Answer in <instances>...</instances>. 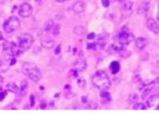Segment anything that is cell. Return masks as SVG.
Masks as SVG:
<instances>
[{
  "mask_svg": "<svg viewBox=\"0 0 159 116\" xmlns=\"http://www.w3.org/2000/svg\"><path fill=\"white\" fill-rule=\"evenodd\" d=\"M92 82L95 88L101 91L108 90L111 85V78L103 70L95 72L92 78Z\"/></svg>",
  "mask_w": 159,
  "mask_h": 116,
  "instance_id": "1",
  "label": "cell"
},
{
  "mask_svg": "<svg viewBox=\"0 0 159 116\" xmlns=\"http://www.w3.org/2000/svg\"><path fill=\"white\" fill-rule=\"evenodd\" d=\"M24 75L34 82H38L42 78V72L38 65L32 62H25L22 66Z\"/></svg>",
  "mask_w": 159,
  "mask_h": 116,
  "instance_id": "2",
  "label": "cell"
},
{
  "mask_svg": "<svg viewBox=\"0 0 159 116\" xmlns=\"http://www.w3.org/2000/svg\"><path fill=\"white\" fill-rule=\"evenodd\" d=\"M117 38L119 43L127 46L134 40V36L128 28L123 27L118 33Z\"/></svg>",
  "mask_w": 159,
  "mask_h": 116,
  "instance_id": "3",
  "label": "cell"
},
{
  "mask_svg": "<svg viewBox=\"0 0 159 116\" xmlns=\"http://www.w3.org/2000/svg\"><path fill=\"white\" fill-rule=\"evenodd\" d=\"M34 42L33 36L28 33H24L20 35L18 39V48L22 52L28 50Z\"/></svg>",
  "mask_w": 159,
  "mask_h": 116,
  "instance_id": "4",
  "label": "cell"
},
{
  "mask_svg": "<svg viewBox=\"0 0 159 116\" xmlns=\"http://www.w3.org/2000/svg\"><path fill=\"white\" fill-rule=\"evenodd\" d=\"M20 20L16 16H12L7 19L3 24V29L7 33H11L17 31L20 28Z\"/></svg>",
  "mask_w": 159,
  "mask_h": 116,
  "instance_id": "5",
  "label": "cell"
},
{
  "mask_svg": "<svg viewBox=\"0 0 159 116\" xmlns=\"http://www.w3.org/2000/svg\"><path fill=\"white\" fill-rule=\"evenodd\" d=\"M33 8L30 4L27 2L23 3L18 10V14L22 18H28L32 14Z\"/></svg>",
  "mask_w": 159,
  "mask_h": 116,
  "instance_id": "6",
  "label": "cell"
},
{
  "mask_svg": "<svg viewBox=\"0 0 159 116\" xmlns=\"http://www.w3.org/2000/svg\"><path fill=\"white\" fill-rule=\"evenodd\" d=\"M87 66V63L84 57L80 56L77 58L75 63V69L78 71L81 72H84L86 70Z\"/></svg>",
  "mask_w": 159,
  "mask_h": 116,
  "instance_id": "7",
  "label": "cell"
},
{
  "mask_svg": "<svg viewBox=\"0 0 159 116\" xmlns=\"http://www.w3.org/2000/svg\"><path fill=\"white\" fill-rule=\"evenodd\" d=\"M40 44L43 47L46 49H51L54 46V41L49 36H44L40 39Z\"/></svg>",
  "mask_w": 159,
  "mask_h": 116,
  "instance_id": "8",
  "label": "cell"
},
{
  "mask_svg": "<svg viewBox=\"0 0 159 116\" xmlns=\"http://www.w3.org/2000/svg\"><path fill=\"white\" fill-rule=\"evenodd\" d=\"M109 36L108 33H102L99 35L97 40V45L101 49L105 48L109 40Z\"/></svg>",
  "mask_w": 159,
  "mask_h": 116,
  "instance_id": "9",
  "label": "cell"
},
{
  "mask_svg": "<svg viewBox=\"0 0 159 116\" xmlns=\"http://www.w3.org/2000/svg\"><path fill=\"white\" fill-rule=\"evenodd\" d=\"M147 28L153 33H159V26L157 22L153 18H150L146 23Z\"/></svg>",
  "mask_w": 159,
  "mask_h": 116,
  "instance_id": "10",
  "label": "cell"
},
{
  "mask_svg": "<svg viewBox=\"0 0 159 116\" xmlns=\"http://www.w3.org/2000/svg\"><path fill=\"white\" fill-rule=\"evenodd\" d=\"M86 8V5L83 2L79 1L75 2L72 6V10L75 13H81L84 12Z\"/></svg>",
  "mask_w": 159,
  "mask_h": 116,
  "instance_id": "11",
  "label": "cell"
},
{
  "mask_svg": "<svg viewBox=\"0 0 159 116\" xmlns=\"http://www.w3.org/2000/svg\"><path fill=\"white\" fill-rule=\"evenodd\" d=\"M29 84L27 81L24 79L22 81L20 84V89H19V94L22 96H24L26 95L28 90Z\"/></svg>",
  "mask_w": 159,
  "mask_h": 116,
  "instance_id": "12",
  "label": "cell"
},
{
  "mask_svg": "<svg viewBox=\"0 0 159 116\" xmlns=\"http://www.w3.org/2000/svg\"><path fill=\"white\" fill-rule=\"evenodd\" d=\"M135 46L138 50H143L146 45V40L143 37H139L135 40Z\"/></svg>",
  "mask_w": 159,
  "mask_h": 116,
  "instance_id": "13",
  "label": "cell"
},
{
  "mask_svg": "<svg viewBox=\"0 0 159 116\" xmlns=\"http://www.w3.org/2000/svg\"><path fill=\"white\" fill-rule=\"evenodd\" d=\"M126 46L119 43V44H112L111 45L110 49L116 53H121V52L126 49Z\"/></svg>",
  "mask_w": 159,
  "mask_h": 116,
  "instance_id": "14",
  "label": "cell"
},
{
  "mask_svg": "<svg viewBox=\"0 0 159 116\" xmlns=\"http://www.w3.org/2000/svg\"><path fill=\"white\" fill-rule=\"evenodd\" d=\"M6 89L8 91L14 94H17L19 91V88L13 82H10L7 85Z\"/></svg>",
  "mask_w": 159,
  "mask_h": 116,
  "instance_id": "15",
  "label": "cell"
},
{
  "mask_svg": "<svg viewBox=\"0 0 159 116\" xmlns=\"http://www.w3.org/2000/svg\"><path fill=\"white\" fill-rule=\"evenodd\" d=\"M110 68L112 74H118L120 70V63L117 61H113L111 63Z\"/></svg>",
  "mask_w": 159,
  "mask_h": 116,
  "instance_id": "16",
  "label": "cell"
},
{
  "mask_svg": "<svg viewBox=\"0 0 159 116\" xmlns=\"http://www.w3.org/2000/svg\"><path fill=\"white\" fill-rule=\"evenodd\" d=\"M159 99V92H156L155 94L150 96L148 99L147 100L146 104L149 108L151 106V104L152 102H154L156 100Z\"/></svg>",
  "mask_w": 159,
  "mask_h": 116,
  "instance_id": "17",
  "label": "cell"
},
{
  "mask_svg": "<svg viewBox=\"0 0 159 116\" xmlns=\"http://www.w3.org/2000/svg\"><path fill=\"white\" fill-rule=\"evenodd\" d=\"M100 96L101 98L103 99L105 101H106L107 102H109L111 100V94L108 91H102L100 92Z\"/></svg>",
  "mask_w": 159,
  "mask_h": 116,
  "instance_id": "18",
  "label": "cell"
},
{
  "mask_svg": "<svg viewBox=\"0 0 159 116\" xmlns=\"http://www.w3.org/2000/svg\"><path fill=\"white\" fill-rule=\"evenodd\" d=\"M10 65H11L10 63L6 60H2L0 62V71L2 72H7L9 69Z\"/></svg>",
  "mask_w": 159,
  "mask_h": 116,
  "instance_id": "19",
  "label": "cell"
},
{
  "mask_svg": "<svg viewBox=\"0 0 159 116\" xmlns=\"http://www.w3.org/2000/svg\"><path fill=\"white\" fill-rule=\"evenodd\" d=\"M55 23L53 20H49L45 22L44 26V30L46 32H51L54 26Z\"/></svg>",
  "mask_w": 159,
  "mask_h": 116,
  "instance_id": "20",
  "label": "cell"
},
{
  "mask_svg": "<svg viewBox=\"0 0 159 116\" xmlns=\"http://www.w3.org/2000/svg\"><path fill=\"white\" fill-rule=\"evenodd\" d=\"M148 108H149V107L146 103L144 104L143 103H135L134 106V110H146Z\"/></svg>",
  "mask_w": 159,
  "mask_h": 116,
  "instance_id": "21",
  "label": "cell"
},
{
  "mask_svg": "<svg viewBox=\"0 0 159 116\" xmlns=\"http://www.w3.org/2000/svg\"><path fill=\"white\" fill-rule=\"evenodd\" d=\"M138 96L137 94H133L129 96L128 98V102L129 104H135L138 100Z\"/></svg>",
  "mask_w": 159,
  "mask_h": 116,
  "instance_id": "22",
  "label": "cell"
},
{
  "mask_svg": "<svg viewBox=\"0 0 159 116\" xmlns=\"http://www.w3.org/2000/svg\"><path fill=\"white\" fill-rule=\"evenodd\" d=\"M60 28L59 24H55L51 31L53 35L55 36H58L60 33Z\"/></svg>",
  "mask_w": 159,
  "mask_h": 116,
  "instance_id": "23",
  "label": "cell"
},
{
  "mask_svg": "<svg viewBox=\"0 0 159 116\" xmlns=\"http://www.w3.org/2000/svg\"><path fill=\"white\" fill-rule=\"evenodd\" d=\"M74 33L77 35H82L84 33V28L81 26H77L74 29Z\"/></svg>",
  "mask_w": 159,
  "mask_h": 116,
  "instance_id": "24",
  "label": "cell"
},
{
  "mask_svg": "<svg viewBox=\"0 0 159 116\" xmlns=\"http://www.w3.org/2000/svg\"><path fill=\"white\" fill-rule=\"evenodd\" d=\"M133 3L131 2H128L124 5L123 10L126 11H130L133 9Z\"/></svg>",
  "mask_w": 159,
  "mask_h": 116,
  "instance_id": "25",
  "label": "cell"
},
{
  "mask_svg": "<svg viewBox=\"0 0 159 116\" xmlns=\"http://www.w3.org/2000/svg\"><path fill=\"white\" fill-rule=\"evenodd\" d=\"M96 43H89L87 44V48L90 50H95L96 49Z\"/></svg>",
  "mask_w": 159,
  "mask_h": 116,
  "instance_id": "26",
  "label": "cell"
},
{
  "mask_svg": "<svg viewBox=\"0 0 159 116\" xmlns=\"http://www.w3.org/2000/svg\"><path fill=\"white\" fill-rule=\"evenodd\" d=\"M102 3L103 7H108L111 4L109 0H102Z\"/></svg>",
  "mask_w": 159,
  "mask_h": 116,
  "instance_id": "27",
  "label": "cell"
},
{
  "mask_svg": "<svg viewBox=\"0 0 159 116\" xmlns=\"http://www.w3.org/2000/svg\"><path fill=\"white\" fill-rule=\"evenodd\" d=\"M95 37H96V34L94 32H91L88 33V35L87 36V38L89 40H92L95 38Z\"/></svg>",
  "mask_w": 159,
  "mask_h": 116,
  "instance_id": "28",
  "label": "cell"
},
{
  "mask_svg": "<svg viewBox=\"0 0 159 116\" xmlns=\"http://www.w3.org/2000/svg\"><path fill=\"white\" fill-rule=\"evenodd\" d=\"M35 97L34 95H31L30 96V104L31 107H34L35 104Z\"/></svg>",
  "mask_w": 159,
  "mask_h": 116,
  "instance_id": "29",
  "label": "cell"
},
{
  "mask_svg": "<svg viewBox=\"0 0 159 116\" xmlns=\"http://www.w3.org/2000/svg\"><path fill=\"white\" fill-rule=\"evenodd\" d=\"M77 83L81 87H84V85L85 84V80L84 79H79L77 81Z\"/></svg>",
  "mask_w": 159,
  "mask_h": 116,
  "instance_id": "30",
  "label": "cell"
},
{
  "mask_svg": "<svg viewBox=\"0 0 159 116\" xmlns=\"http://www.w3.org/2000/svg\"><path fill=\"white\" fill-rule=\"evenodd\" d=\"M61 50V45L60 44L58 45L57 46V47L55 49L54 53L55 54L58 55L60 53Z\"/></svg>",
  "mask_w": 159,
  "mask_h": 116,
  "instance_id": "31",
  "label": "cell"
},
{
  "mask_svg": "<svg viewBox=\"0 0 159 116\" xmlns=\"http://www.w3.org/2000/svg\"><path fill=\"white\" fill-rule=\"evenodd\" d=\"M47 108V103L45 101H43L40 104V108L41 109H45Z\"/></svg>",
  "mask_w": 159,
  "mask_h": 116,
  "instance_id": "32",
  "label": "cell"
},
{
  "mask_svg": "<svg viewBox=\"0 0 159 116\" xmlns=\"http://www.w3.org/2000/svg\"><path fill=\"white\" fill-rule=\"evenodd\" d=\"M6 97V94L5 92L2 91L0 92V101L3 100H4V98Z\"/></svg>",
  "mask_w": 159,
  "mask_h": 116,
  "instance_id": "33",
  "label": "cell"
},
{
  "mask_svg": "<svg viewBox=\"0 0 159 116\" xmlns=\"http://www.w3.org/2000/svg\"><path fill=\"white\" fill-rule=\"evenodd\" d=\"M81 101H82V103H86L88 101V100H87L86 97L83 96L81 97Z\"/></svg>",
  "mask_w": 159,
  "mask_h": 116,
  "instance_id": "34",
  "label": "cell"
},
{
  "mask_svg": "<svg viewBox=\"0 0 159 116\" xmlns=\"http://www.w3.org/2000/svg\"><path fill=\"white\" fill-rule=\"evenodd\" d=\"M3 82H4V79L0 75V89H1V88L2 87Z\"/></svg>",
  "mask_w": 159,
  "mask_h": 116,
  "instance_id": "35",
  "label": "cell"
},
{
  "mask_svg": "<svg viewBox=\"0 0 159 116\" xmlns=\"http://www.w3.org/2000/svg\"><path fill=\"white\" fill-rule=\"evenodd\" d=\"M55 1L59 3H64V2L69 1V0H55Z\"/></svg>",
  "mask_w": 159,
  "mask_h": 116,
  "instance_id": "36",
  "label": "cell"
},
{
  "mask_svg": "<svg viewBox=\"0 0 159 116\" xmlns=\"http://www.w3.org/2000/svg\"><path fill=\"white\" fill-rule=\"evenodd\" d=\"M3 39H4V36H3L2 33L0 31V41L2 40Z\"/></svg>",
  "mask_w": 159,
  "mask_h": 116,
  "instance_id": "37",
  "label": "cell"
},
{
  "mask_svg": "<svg viewBox=\"0 0 159 116\" xmlns=\"http://www.w3.org/2000/svg\"><path fill=\"white\" fill-rule=\"evenodd\" d=\"M157 18L158 20H159V8H158V12L157 13Z\"/></svg>",
  "mask_w": 159,
  "mask_h": 116,
  "instance_id": "38",
  "label": "cell"
},
{
  "mask_svg": "<svg viewBox=\"0 0 159 116\" xmlns=\"http://www.w3.org/2000/svg\"><path fill=\"white\" fill-rule=\"evenodd\" d=\"M118 1L120 2H122L123 1H124V0H118Z\"/></svg>",
  "mask_w": 159,
  "mask_h": 116,
  "instance_id": "39",
  "label": "cell"
}]
</instances>
